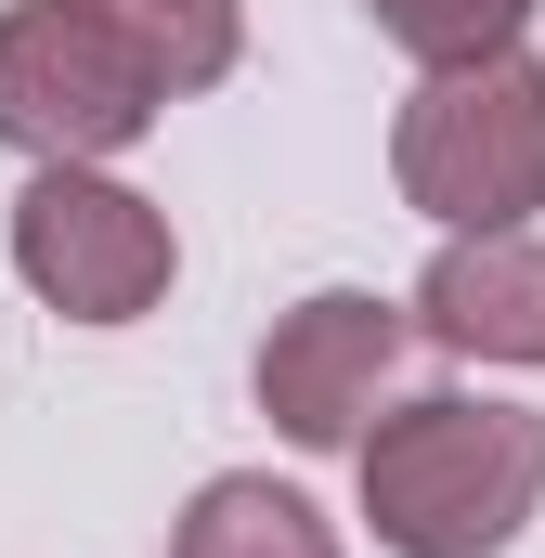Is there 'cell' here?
<instances>
[{"mask_svg":"<svg viewBox=\"0 0 545 558\" xmlns=\"http://www.w3.org/2000/svg\"><path fill=\"white\" fill-rule=\"evenodd\" d=\"M545 494V416L533 403H403L364 441V520L403 558H494Z\"/></svg>","mask_w":545,"mask_h":558,"instance_id":"cell-1","label":"cell"},{"mask_svg":"<svg viewBox=\"0 0 545 558\" xmlns=\"http://www.w3.org/2000/svg\"><path fill=\"white\" fill-rule=\"evenodd\" d=\"M182 558H338V533L286 481H208L195 520H182Z\"/></svg>","mask_w":545,"mask_h":558,"instance_id":"cell-7","label":"cell"},{"mask_svg":"<svg viewBox=\"0 0 545 558\" xmlns=\"http://www.w3.org/2000/svg\"><path fill=\"white\" fill-rule=\"evenodd\" d=\"M390 169L428 221L455 234H520V208H545V65L481 52V65H428V92L390 131Z\"/></svg>","mask_w":545,"mask_h":558,"instance_id":"cell-2","label":"cell"},{"mask_svg":"<svg viewBox=\"0 0 545 558\" xmlns=\"http://www.w3.org/2000/svg\"><path fill=\"white\" fill-rule=\"evenodd\" d=\"M92 13L143 52L156 92H208V78L234 65V0H92Z\"/></svg>","mask_w":545,"mask_h":558,"instance_id":"cell-8","label":"cell"},{"mask_svg":"<svg viewBox=\"0 0 545 558\" xmlns=\"http://www.w3.org/2000/svg\"><path fill=\"white\" fill-rule=\"evenodd\" d=\"M520 13H533V0H377V26H390L403 52H428V65H481V52H507Z\"/></svg>","mask_w":545,"mask_h":558,"instance_id":"cell-9","label":"cell"},{"mask_svg":"<svg viewBox=\"0 0 545 558\" xmlns=\"http://www.w3.org/2000/svg\"><path fill=\"white\" fill-rule=\"evenodd\" d=\"M390 351H403V312L390 299H364V286H325V299H299L286 325L261 338V403L286 441H351L364 403H377V377H390Z\"/></svg>","mask_w":545,"mask_h":558,"instance_id":"cell-5","label":"cell"},{"mask_svg":"<svg viewBox=\"0 0 545 558\" xmlns=\"http://www.w3.org/2000/svg\"><path fill=\"white\" fill-rule=\"evenodd\" d=\"M13 274L39 286L52 312H78V325H131V312L169 299V221L143 208L131 182L39 169L13 195Z\"/></svg>","mask_w":545,"mask_h":558,"instance_id":"cell-4","label":"cell"},{"mask_svg":"<svg viewBox=\"0 0 545 558\" xmlns=\"http://www.w3.org/2000/svg\"><path fill=\"white\" fill-rule=\"evenodd\" d=\"M428 338L481 351V364H545V247L533 234H455L415 286Z\"/></svg>","mask_w":545,"mask_h":558,"instance_id":"cell-6","label":"cell"},{"mask_svg":"<svg viewBox=\"0 0 545 558\" xmlns=\"http://www.w3.org/2000/svg\"><path fill=\"white\" fill-rule=\"evenodd\" d=\"M169 92L143 78V52L92 13V0H13L0 13V143L52 156V169H92L156 118Z\"/></svg>","mask_w":545,"mask_h":558,"instance_id":"cell-3","label":"cell"}]
</instances>
